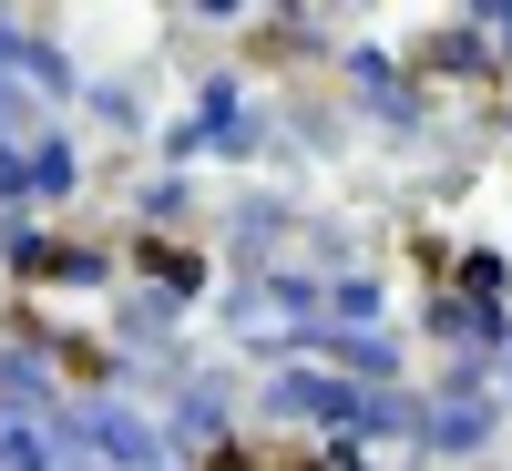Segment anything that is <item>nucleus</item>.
<instances>
[{
	"label": "nucleus",
	"instance_id": "1",
	"mask_svg": "<svg viewBox=\"0 0 512 471\" xmlns=\"http://www.w3.org/2000/svg\"><path fill=\"white\" fill-rule=\"evenodd\" d=\"M216 471H256V461H246V451H226V461H216ZM287 471H297V461H287Z\"/></svg>",
	"mask_w": 512,
	"mask_h": 471
}]
</instances>
